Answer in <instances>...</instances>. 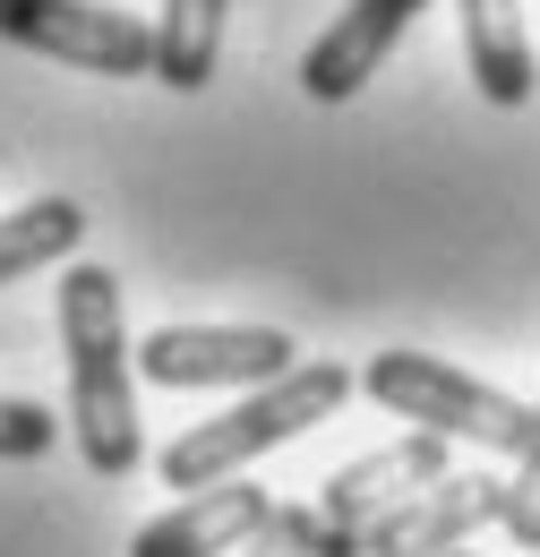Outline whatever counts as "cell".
Returning a JSON list of instances; mask_svg holds the SVG:
<instances>
[{
    "label": "cell",
    "mask_w": 540,
    "mask_h": 557,
    "mask_svg": "<svg viewBox=\"0 0 540 557\" xmlns=\"http://www.w3.org/2000/svg\"><path fill=\"white\" fill-rule=\"evenodd\" d=\"M446 472H455V437H429V429H412L395 446L343 463L335 481H327V497H318V557H360V532L378 515H395L404 497L438 488Z\"/></svg>",
    "instance_id": "5b68a950"
},
{
    "label": "cell",
    "mask_w": 540,
    "mask_h": 557,
    "mask_svg": "<svg viewBox=\"0 0 540 557\" xmlns=\"http://www.w3.org/2000/svg\"><path fill=\"white\" fill-rule=\"evenodd\" d=\"M429 0H352L335 9V26L309 44V61H300V86H309V103H352L369 77L386 70V52L412 35V17H420Z\"/></svg>",
    "instance_id": "ba28073f"
},
{
    "label": "cell",
    "mask_w": 540,
    "mask_h": 557,
    "mask_svg": "<svg viewBox=\"0 0 540 557\" xmlns=\"http://www.w3.org/2000/svg\"><path fill=\"white\" fill-rule=\"evenodd\" d=\"M343 395H352V369H343V360H292V369H283V377H267L249 404H232V412L198 420L189 437H172V446H163V481H172V488L241 481L267 446H292L300 429L335 420Z\"/></svg>",
    "instance_id": "7a4b0ae2"
},
{
    "label": "cell",
    "mask_w": 540,
    "mask_h": 557,
    "mask_svg": "<svg viewBox=\"0 0 540 557\" xmlns=\"http://www.w3.org/2000/svg\"><path fill=\"white\" fill-rule=\"evenodd\" d=\"M52 437H61V420L44 412V404L0 395V463H35V455H52Z\"/></svg>",
    "instance_id": "5bb4252c"
},
{
    "label": "cell",
    "mask_w": 540,
    "mask_h": 557,
    "mask_svg": "<svg viewBox=\"0 0 540 557\" xmlns=\"http://www.w3.org/2000/svg\"><path fill=\"white\" fill-rule=\"evenodd\" d=\"M77 240H86V207L77 198H35V207L0 214V283L35 275V267H61Z\"/></svg>",
    "instance_id": "7c38bea8"
},
{
    "label": "cell",
    "mask_w": 540,
    "mask_h": 557,
    "mask_svg": "<svg viewBox=\"0 0 540 557\" xmlns=\"http://www.w3.org/2000/svg\"><path fill=\"white\" fill-rule=\"evenodd\" d=\"M241 557H318V506H274V523Z\"/></svg>",
    "instance_id": "9a60e30c"
},
{
    "label": "cell",
    "mask_w": 540,
    "mask_h": 557,
    "mask_svg": "<svg viewBox=\"0 0 540 557\" xmlns=\"http://www.w3.org/2000/svg\"><path fill=\"white\" fill-rule=\"evenodd\" d=\"M223 9H232V0H163V17H155V77H163L172 95H198L206 77H214Z\"/></svg>",
    "instance_id": "8fae6325"
},
{
    "label": "cell",
    "mask_w": 540,
    "mask_h": 557,
    "mask_svg": "<svg viewBox=\"0 0 540 557\" xmlns=\"http://www.w3.org/2000/svg\"><path fill=\"white\" fill-rule=\"evenodd\" d=\"M498 515H506V481L498 472H446L438 488H420L395 515H378L360 532V557H455Z\"/></svg>",
    "instance_id": "52a82bcc"
},
{
    "label": "cell",
    "mask_w": 540,
    "mask_h": 557,
    "mask_svg": "<svg viewBox=\"0 0 540 557\" xmlns=\"http://www.w3.org/2000/svg\"><path fill=\"white\" fill-rule=\"evenodd\" d=\"M0 44L95 77H155V26L103 0H0Z\"/></svg>",
    "instance_id": "277c9868"
},
{
    "label": "cell",
    "mask_w": 540,
    "mask_h": 557,
    "mask_svg": "<svg viewBox=\"0 0 540 557\" xmlns=\"http://www.w3.org/2000/svg\"><path fill=\"white\" fill-rule=\"evenodd\" d=\"M267 523H274V497L258 481H214V488H189L172 515H155L130 541V557H232Z\"/></svg>",
    "instance_id": "9c48e42d"
},
{
    "label": "cell",
    "mask_w": 540,
    "mask_h": 557,
    "mask_svg": "<svg viewBox=\"0 0 540 557\" xmlns=\"http://www.w3.org/2000/svg\"><path fill=\"white\" fill-rule=\"evenodd\" d=\"M464 9V61H472V86L498 103V112H524L540 86L532 35H524V0H455Z\"/></svg>",
    "instance_id": "30bf717a"
},
{
    "label": "cell",
    "mask_w": 540,
    "mask_h": 557,
    "mask_svg": "<svg viewBox=\"0 0 540 557\" xmlns=\"http://www.w3.org/2000/svg\"><path fill=\"white\" fill-rule=\"evenodd\" d=\"M455 557H464V549H455Z\"/></svg>",
    "instance_id": "2e32d148"
},
{
    "label": "cell",
    "mask_w": 540,
    "mask_h": 557,
    "mask_svg": "<svg viewBox=\"0 0 540 557\" xmlns=\"http://www.w3.org/2000/svg\"><path fill=\"white\" fill-rule=\"evenodd\" d=\"M506 541L515 549H540V412H532V437H524V455H515V481H506Z\"/></svg>",
    "instance_id": "4fadbf2b"
},
{
    "label": "cell",
    "mask_w": 540,
    "mask_h": 557,
    "mask_svg": "<svg viewBox=\"0 0 540 557\" xmlns=\"http://www.w3.org/2000/svg\"><path fill=\"white\" fill-rule=\"evenodd\" d=\"M300 351L283 326H155L137 344V377L155 386H267Z\"/></svg>",
    "instance_id": "8992f818"
},
{
    "label": "cell",
    "mask_w": 540,
    "mask_h": 557,
    "mask_svg": "<svg viewBox=\"0 0 540 557\" xmlns=\"http://www.w3.org/2000/svg\"><path fill=\"white\" fill-rule=\"evenodd\" d=\"M61 351H69V429L95 481H130L146 437H137V386H130V326H121V283L103 267L61 275Z\"/></svg>",
    "instance_id": "6da1fadb"
},
{
    "label": "cell",
    "mask_w": 540,
    "mask_h": 557,
    "mask_svg": "<svg viewBox=\"0 0 540 557\" xmlns=\"http://www.w3.org/2000/svg\"><path fill=\"white\" fill-rule=\"evenodd\" d=\"M360 386L395 420H420L429 437H472L489 455H524V437H532V412H524L515 395L480 386L472 369H446V360H429V351H378V360L360 369Z\"/></svg>",
    "instance_id": "3957f363"
}]
</instances>
